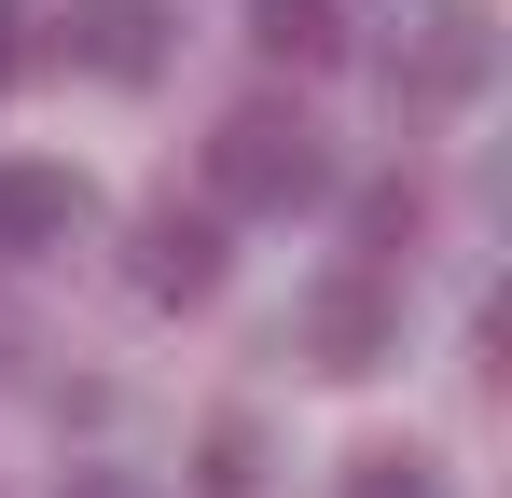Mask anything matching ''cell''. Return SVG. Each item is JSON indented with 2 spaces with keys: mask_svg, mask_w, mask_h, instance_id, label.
Instances as JSON below:
<instances>
[{
  "mask_svg": "<svg viewBox=\"0 0 512 498\" xmlns=\"http://www.w3.org/2000/svg\"><path fill=\"white\" fill-rule=\"evenodd\" d=\"M333 166H319V139L291 125V111H236L222 139H208V194L222 208H305Z\"/></svg>",
  "mask_w": 512,
  "mask_h": 498,
  "instance_id": "6da1fadb",
  "label": "cell"
},
{
  "mask_svg": "<svg viewBox=\"0 0 512 498\" xmlns=\"http://www.w3.org/2000/svg\"><path fill=\"white\" fill-rule=\"evenodd\" d=\"M70 70L153 83V70H167V14H153V0H84V14H70Z\"/></svg>",
  "mask_w": 512,
  "mask_h": 498,
  "instance_id": "7a4b0ae2",
  "label": "cell"
},
{
  "mask_svg": "<svg viewBox=\"0 0 512 498\" xmlns=\"http://www.w3.org/2000/svg\"><path fill=\"white\" fill-rule=\"evenodd\" d=\"M485 56H499V28H485L471 0H443V14H429V42H416L388 83H402L416 111H443V97H471V83H485Z\"/></svg>",
  "mask_w": 512,
  "mask_h": 498,
  "instance_id": "3957f363",
  "label": "cell"
},
{
  "mask_svg": "<svg viewBox=\"0 0 512 498\" xmlns=\"http://www.w3.org/2000/svg\"><path fill=\"white\" fill-rule=\"evenodd\" d=\"M305 346H319V374H374V360H388V305H374V277L305 291Z\"/></svg>",
  "mask_w": 512,
  "mask_h": 498,
  "instance_id": "277c9868",
  "label": "cell"
},
{
  "mask_svg": "<svg viewBox=\"0 0 512 498\" xmlns=\"http://www.w3.org/2000/svg\"><path fill=\"white\" fill-rule=\"evenodd\" d=\"M70 222H84L70 166H0V249H70Z\"/></svg>",
  "mask_w": 512,
  "mask_h": 498,
  "instance_id": "5b68a950",
  "label": "cell"
},
{
  "mask_svg": "<svg viewBox=\"0 0 512 498\" xmlns=\"http://www.w3.org/2000/svg\"><path fill=\"white\" fill-rule=\"evenodd\" d=\"M208 277H222V236L180 222V208H153V222H139V291H153V305H194Z\"/></svg>",
  "mask_w": 512,
  "mask_h": 498,
  "instance_id": "8992f818",
  "label": "cell"
},
{
  "mask_svg": "<svg viewBox=\"0 0 512 498\" xmlns=\"http://www.w3.org/2000/svg\"><path fill=\"white\" fill-rule=\"evenodd\" d=\"M250 42L291 56V70H333V56H346V14H333V0H250Z\"/></svg>",
  "mask_w": 512,
  "mask_h": 498,
  "instance_id": "52a82bcc",
  "label": "cell"
},
{
  "mask_svg": "<svg viewBox=\"0 0 512 498\" xmlns=\"http://www.w3.org/2000/svg\"><path fill=\"white\" fill-rule=\"evenodd\" d=\"M346 498H443V485H429L416 443H374V457H346Z\"/></svg>",
  "mask_w": 512,
  "mask_h": 498,
  "instance_id": "ba28073f",
  "label": "cell"
},
{
  "mask_svg": "<svg viewBox=\"0 0 512 498\" xmlns=\"http://www.w3.org/2000/svg\"><path fill=\"white\" fill-rule=\"evenodd\" d=\"M346 222H360V249H402V236L429 222V194H416V180H374V194H360Z\"/></svg>",
  "mask_w": 512,
  "mask_h": 498,
  "instance_id": "9c48e42d",
  "label": "cell"
},
{
  "mask_svg": "<svg viewBox=\"0 0 512 498\" xmlns=\"http://www.w3.org/2000/svg\"><path fill=\"white\" fill-rule=\"evenodd\" d=\"M263 471H250V429H208V498H250Z\"/></svg>",
  "mask_w": 512,
  "mask_h": 498,
  "instance_id": "30bf717a",
  "label": "cell"
},
{
  "mask_svg": "<svg viewBox=\"0 0 512 498\" xmlns=\"http://www.w3.org/2000/svg\"><path fill=\"white\" fill-rule=\"evenodd\" d=\"M28 70V14H14V0H0V83Z\"/></svg>",
  "mask_w": 512,
  "mask_h": 498,
  "instance_id": "8fae6325",
  "label": "cell"
},
{
  "mask_svg": "<svg viewBox=\"0 0 512 498\" xmlns=\"http://www.w3.org/2000/svg\"><path fill=\"white\" fill-rule=\"evenodd\" d=\"M70 498H125V485H70Z\"/></svg>",
  "mask_w": 512,
  "mask_h": 498,
  "instance_id": "7c38bea8",
  "label": "cell"
}]
</instances>
